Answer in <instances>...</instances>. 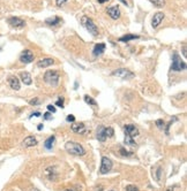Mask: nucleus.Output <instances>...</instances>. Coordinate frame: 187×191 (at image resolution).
<instances>
[{"mask_svg":"<svg viewBox=\"0 0 187 191\" xmlns=\"http://www.w3.org/2000/svg\"><path fill=\"white\" fill-rule=\"evenodd\" d=\"M112 169V161L111 159H109L107 157L102 158V165L99 168V173L101 174H107Z\"/></svg>","mask_w":187,"mask_h":191,"instance_id":"6","label":"nucleus"},{"mask_svg":"<svg viewBox=\"0 0 187 191\" xmlns=\"http://www.w3.org/2000/svg\"><path fill=\"white\" fill-rule=\"evenodd\" d=\"M140 36L139 35H125V36H123V37H120L118 40L119 42H124V43H126V42H130V40H135V39H139Z\"/></svg>","mask_w":187,"mask_h":191,"instance_id":"19","label":"nucleus"},{"mask_svg":"<svg viewBox=\"0 0 187 191\" xmlns=\"http://www.w3.org/2000/svg\"><path fill=\"white\" fill-rule=\"evenodd\" d=\"M126 191H139V189L135 185H127L126 186Z\"/></svg>","mask_w":187,"mask_h":191,"instance_id":"25","label":"nucleus"},{"mask_svg":"<svg viewBox=\"0 0 187 191\" xmlns=\"http://www.w3.org/2000/svg\"><path fill=\"white\" fill-rule=\"evenodd\" d=\"M104 133H105L106 138H110V137H112L115 135V130L111 127H107V128H104Z\"/></svg>","mask_w":187,"mask_h":191,"instance_id":"23","label":"nucleus"},{"mask_svg":"<svg viewBox=\"0 0 187 191\" xmlns=\"http://www.w3.org/2000/svg\"><path fill=\"white\" fill-rule=\"evenodd\" d=\"M56 105L58 106V107H64V99H62V98H59V99H58V101L57 103H56Z\"/></svg>","mask_w":187,"mask_h":191,"instance_id":"28","label":"nucleus"},{"mask_svg":"<svg viewBox=\"0 0 187 191\" xmlns=\"http://www.w3.org/2000/svg\"><path fill=\"white\" fill-rule=\"evenodd\" d=\"M104 51H105V44L104 43H98V44L95 45L94 51H92V54H94V57H98V55L103 54Z\"/></svg>","mask_w":187,"mask_h":191,"instance_id":"14","label":"nucleus"},{"mask_svg":"<svg viewBox=\"0 0 187 191\" xmlns=\"http://www.w3.org/2000/svg\"><path fill=\"white\" fill-rule=\"evenodd\" d=\"M23 144L25 148H33L35 145H37V139L35 138L34 136H28L24 138Z\"/></svg>","mask_w":187,"mask_h":191,"instance_id":"15","label":"nucleus"},{"mask_svg":"<svg viewBox=\"0 0 187 191\" xmlns=\"http://www.w3.org/2000/svg\"><path fill=\"white\" fill-rule=\"evenodd\" d=\"M20 61L27 65V63H30V62L34 61V54L30 50H24L23 52L20 54Z\"/></svg>","mask_w":187,"mask_h":191,"instance_id":"7","label":"nucleus"},{"mask_svg":"<svg viewBox=\"0 0 187 191\" xmlns=\"http://www.w3.org/2000/svg\"><path fill=\"white\" fill-rule=\"evenodd\" d=\"M30 191H39L38 189H33V190H30Z\"/></svg>","mask_w":187,"mask_h":191,"instance_id":"41","label":"nucleus"},{"mask_svg":"<svg viewBox=\"0 0 187 191\" xmlns=\"http://www.w3.org/2000/svg\"><path fill=\"white\" fill-rule=\"evenodd\" d=\"M120 154H121V155H124V157L125 155L127 157V155H132V152H127L125 148H120Z\"/></svg>","mask_w":187,"mask_h":191,"instance_id":"26","label":"nucleus"},{"mask_svg":"<svg viewBox=\"0 0 187 191\" xmlns=\"http://www.w3.org/2000/svg\"><path fill=\"white\" fill-rule=\"evenodd\" d=\"M81 23H82V25H83V27H84V28H86L87 30L94 36V37L98 36V28H97L96 24L94 23V21H92L90 17H88V16H82Z\"/></svg>","mask_w":187,"mask_h":191,"instance_id":"3","label":"nucleus"},{"mask_svg":"<svg viewBox=\"0 0 187 191\" xmlns=\"http://www.w3.org/2000/svg\"><path fill=\"white\" fill-rule=\"evenodd\" d=\"M182 53H184V58H186V44L182 45Z\"/></svg>","mask_w":187,"mask_h":191,"instance_id":"35","label":"nucleus"},{"mask_svg":"<svg viewBox=\"0 0 187 191\" xmlns=\"http://www.w3.org/2000/svg\"><path fill=\"white\" fill-rule=\"evenodd\" d=\"M166 191H173V189H172V188H169V189Z\"/></svg>","mask_w":187,"mask_h":191,"instance_id":"39","label":"nucleus"},{"mask_svg":"<svg viewBox=\"0 0 187 191\" xmlns=\"http://www.w3.org/2000/svg\"><path fill=\"white\" fill-rule=\"evenodd\" d=\"M65 191H74V190H72V189H66Z\"/></svg>","mask_w":187,"mask_h":191,"instance_id":"40","label":"nucleus"},{"mask_svg":"<svg viewBox=\"0 0 187 191\" xmlns=\"http://www.w3.org/2000/svg\"><path fill=\"white\" fill-rule=\"evenodd\" d=\"M38 103H39L38 98H34V99H31V100L29 101V104H30V105H37Z\"/></svg>","mask_w":187,"mask_h":191,"instance_id":"29","label":"nucleus"},{"mask_svg":"<svg viewBox=\"0 0 187 191\" xmlns=\"http://www.w3.org/2000/svg\"><path fill=\"white\" fill-rule=\"evenodd\" d=\"M20 77H21V81L23 82L25 85H30V84L33 83L31 75H30L28 72H22L21 74H20Z\"/></svg>","mask_w":187,"mask_h":191,"instance_id":"17","label":"nucleus"},{"mask_svg":"<svg viewBox=\"0 0 187 191\" xmlns=\"http://www.w3.org/2000/svg\"><path fill=\"white\" fill-rule=\"evenodd\" d=\"M34 116L39 118V116H41V113H39V112H35V113H33V114L30 115V119H31V118H34Z\"/></svg>","mask_w":187,"mask_h":191,"instance_id":"33","label":"nucleus"},{"mask_svg":"<svg viewBox=\"0 0 187 191\" xmlns=\"http://www.w3.org/2000/svg\"><path fill=\"white\" fill-rule=\"evenodd\" d=\"M97 139L99 140V142H105L106 140V136H105V133H104V128L101 127L99 128V131L97 133Z\"/></svg>","mask_w":187,"mask_h":191,"instance_id":"20","label":"nucleus"},{"mask_svg":"<svg viewBox=\"0 0 187 191\" xmlns=\"http://www.w3.org/2000/svg\"><path fill=\"white\" fill-rule=\"evenodd\" d=\"M106 12H107V14H109V16H110L111 19L118 20L120 17V8H119V6L118 5L112 6V7H109Z\"/></svg>","mask_w":187,"mask_h":191,"instance_id":"11","label":"nucleus"},{"mask_svg":"<svg viewBox=\"0 0 187 191\" xmlns=\"http://www.w3.org/2000/svg\"><path fill=\"white\" fill-rule=\"evenodd\" d=\"M164 13L162 12H157L156 14L153 16V20H151V25H153V28H157L159 24L163 22L164 20Z\"/></svg>","mask_w":187,"mask_h":191,"instance_id":"12","label":"nucleus"},{"mask_svg":"<svg viewBox=\"0 0 187 191\" xmlns=\"http://www.w3.org/2000/svg\"><path fill=\"white\" fill-rule=\"evenodd\" d=\"M84 101H86L87 104H89V105H92V106H96L97 103L92 98H90L89 96H84Z\"/></svg>","mask_w":187,"mask_h":191,"instance_id":"24","label":"nucleus"},{"mask_svg":"<svg viewBox=\"0 0 187 191\" xmlns=\"http://www.w3.org/2000/svg\"><path fill=\"white\" fill-rule=\"evenodd\" d=\"M171 69L174 70V72H181V70H185V69H186V63L182 61L181 58L179 57V54H178L177 52L173 53Z\"/></svg>","mask_w":187,"mask_h":191,"instance_id":"4","label":"nucleus"},{"mask_svg":"<svg viewBox=\"0 0 187 191\" xmlns=\"http://www.w3.org/2000/svg\"><path fill=\"white\" fill-rule=\"evenodd\" d=\"M107 1H109V0H98L99 4H104V2H107Z\"/></svg>","mask_w":187,"mask_h":191,"instance_id":"37","label":"nucleus"},{"mask_svg":"<svg viewBox=\"0 0 187 191\" xmlns=\"http://www.w3.org/2000/svg\"><path fill=\"white\" fill-rule=\"evenodd\" d=\"M61 22V19L59 17V16H52V17H49V19L45 20V23L48 24V25H58V24Z\"/></svg>","mask_w":187,"mask_h":191,"instance_id":"18","label":"nucleus"},{"mask_svg":"<svg viewBox=\"0 0 187 191\" xmlns=\"http://www.w3.org/2000/svg\"><path fill=\"white\" fill-rule=\"evenodd\" d=\"M139 135V129L133 124L125 125V144L128 146H135L134 137Z\"/></svg>","mask_w":187,"mask_h":191,"instance_id":"1","label":"nucleus"},{"mask_svg":"<svg viewBox=\"0 0 187 191\" xmlns=\"http://www.w3.org/2000/svg\"><path fill=\"white\" fill-rule=\"evenodd\" d=\"M65 148H66V151L68 153H71L73 155L81 157V155H84V153H86V150H84V148L82 146L81 144L75 143V142H71V140L65 144Z\"/></svg>","mask_w":187,"mask_h":191,"instance_id":"2","label":"nucleus"},{"mask_svg":"<svg viewBox=\"0 0 187 191\" xmlns=\"http://www.w3.org/2000/svg\"><path fill=\"white\" fill-rule=\"evenodd\" d=\"M44 119L45 120H51L52 119V114H51L50 112H46V113L44 114Z\"/></svg>","mask_w":187,"mask_h":191,"instance_id":"30","label":"nucleus"},{"mask_svg":"<svg viewBox=\"0 0 187 191\" xmlns=\"http://www.w3.org/2000/svg\"><path fill=\"white\" fill-rule=\"evenodd\" d=\"M8 83H10V86L13 89V90H20V81L18 77L15 76H10L8 78Z\"/></svg>","mask_w":187,"mask_h":191,"instance_id":"16","label":"nucleus"},{"mask_svg":"<svg viewBox=\"0 0 187 191\" xmlns=\"http://www.w3.org/2000/svg\"><path fill=\"white\" fill-rule=\"evenodd\" d=\"M112 75L113 76H118V77H121V78H132V77L134 76V74L128 70V69H126V68H120V69H117L115 72L112 73Z\"/></svg>","mask_w":187,"mask_h":191,"instance_id":"8","label":"nucleus"},{"mask_svg":"<svg viewBox=\"0 0 187 191\" xmlns=\"http://www.w3.org/2000/svg\"><path fill=\"white\" fill-rule=\"evenodd\" d=\"M59 73L56 70H48L44 74V81L52 86H57L59 83Z\"/></svg>","mask_w":187,"mask_h":191,"instance_id":"5","label":"nucleus"},{"mask_svg":"<svg viewBox=\"0 0 187 191\" xmlns=\"http://www.w3.org/2000/svg\"><path fill=\"white\" fill-rule=\"evenodd\" d=\"M149 1L157 8H161V7H163L165 5V0H149Z\"/></svg>","mask_w":187,"mask_h":191,"instance_id":"22","label":"nucleus"},{"mask_svg":"<svg viewBox=\"0 0 187 191\" xmlns=\"http://www.w3.org/2000/svg\"><path fill=\"white\" fill-rule=\"evenodd\" d=\"M119 1L120 2H123L125 6H128V4H127V1H126V0H119Z\"/></svg>","mask_w":187,"mask_h":191,"instance_id":"36","label":"nucleus"},{"mask_svg":"<svg viewBox=\"0 0 187 191\" xmlns=\"http://www.w3.org/2000/svg\"><path fill=\"white\" fill-rule=\"evenodd\" d=\"M66 1H67V0H57V5L58 6H61V5H64Z\"/></svg>","mask_w":187,"mask_h":191,"instance_id":"34","label":"nucleus"},{"mask_svg":"<svg viewBox=\"0 0 187 191\" xmlns=\"http://www.w3.org/2000/svg\"><path fill=\"white\" fill-rule=\"evenodd\" d=\"M7 22H8V24H10V27H13L15 29H21L25 25V22H24L23 20H21L20 17H15V16L10 17V19L7 20Z\"/></svg>","mask_w":187,"mask_h":191,"instance_id":"9","label":"nucleus"},{"mask_svg":"<svg viewBox=\"0 0 187 191\" xmlns=\"http://www.w3.org/2000/svg\"><path fill=\"white\" fill-rule=\"evenodd\" d=\"M42 128H43V124H39V125H38V130H41Z\"/></svg>","mask_w":187,"mask_h":191,"instance_id":"38","label":"nucleus"},{"mask_svg":"<svg viewBox=\"0 0 187 191\" xmlns=\"http://www.w3.org/2000/svg\"><path fill=\"white\" fill-rule=\"evenodd\" d=\"M111 191H115V190H111Z\"/></svg>","mask_w":187,"mask_h":191,"instance_id":"42","label":"nucleus"},{"mask_svg":"<svg viewBox=\"0 0 187 191\" xmlns=\"http://www.w3.org/2000/svg\"><path fill=\"white\" fill-rule=\"evenodd\" d=\"M66 120H67L68 122H74V121H75V118H74L73 115H68L67 118H66Z\"/></svg>","mask_w":187,"mask_h":191,"instance_id":"32","label":"nucleus"},{"mask_svg":"<svg viewBox=\"0 0 187 191\" xmlns=\"http://www.w3.org/2000/svg\"><path fill=\"white\" fill-rule=\"evenodd\" d=\"M156 125H157L158 128L162 129V128L164 127V121L163 120H157V121H156Z\"/></svg>","mask_w":187,"mask_h":191,"instance_id":"27","label":"nucleus"},{"mask_svg":"<svg viewBox=\"0 0 187 191\" xmlns=\"http://www.w3.org/2000/svg\"><path fill=\"white\" fill-rule=\"evenodd\" d=\"M53 63H54V60L51 59V58H44L42 60H39L37 62V67L38 68H46V67H50V66H52Z\"/></svg>","mask_w":187,"mask_h":191,"instance_id":"13","label":"nucleus"},{"mask_svg":"<svg viewBox=\"0 0 187 191\" xmlns=\"http://www.w3.org/2000/svg\"><path fill=\"white\" fill-rule=\"evenodd\" d=\"M71 129H72L73 133H75V134H80V135H83L84 133L87 131V128L84 123H81V122H74V123L71 125Z\"/></svg>","mask_w":187,"mask_h":191,"instance_id":"10","label":"nucleus"},{"mask_svg":"<svg viewBox=\"0 0 187 191\" xmlns=\"http://www.w3.org/2000/svg\"><path fill=\"white\" fill-rule=\"evenodd\" d=\"M48 110L50 113H51V112H52V113H56V107L53 105H48Z\"/></svg>","mask_w":187,"mask_h":191,"instance_id":"31","label":"nucleus"},{"mask_svg":"<svg viewBox=\"0 0 187 191\" xmlns=\"http://www.w3.org/2000/svg\"><path fill=\"white\" fill-rule=\"evenodd\" d=\"M54 140H56V137L54 136H51V137H49L48 139H46V142H45V148H48V150H51L53 146V144H54Z\"/></svg>","mask_w":187,"mask_h":191,"instance_id":"21","label":"nucleus"}]
</instances>
